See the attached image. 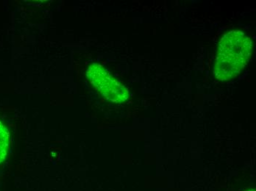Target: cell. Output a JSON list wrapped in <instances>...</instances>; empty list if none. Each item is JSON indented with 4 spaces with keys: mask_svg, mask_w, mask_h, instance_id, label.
Instances as JSON below:
<instances>
[{
    "mask_svg": "<svg viewBox=\"0 0 256 191\" xmlns=\"http://www.w3.org/2000/svg\"><path fill=\"white\" fill-rule=\"evenodd\" d=\"M252 40L242 31L231 30L218 42L215 60V77L228 81L240 75L248 64L252 54Z\"/></svg>",
    "mask_w": 256,
    "mask_h": 191,
    "instance_id": "cell-1",
    "label": "cell"
},
{
    "mask_svg": "<svg viewBox=\"0 0 256 191\" xmlns=\"http://www.w3.org/2000/svg\"><path fill=\"white\" fill-rule=\"evenodd\" d=\"M96 77L100 88L108 98L117 101H124L127 98L128 93L126 89L112 80L103 70L100 69L96 73Z\"/></svg>",
    "mask_w": 256,
    "mask_h": 191,
    "instance_id": "cell-2",
    "label": "cell"
},
{
    "mask_svg": "<svg viewBox=\"0 0 256 191\" xmlns=\"http://www.w3.org/2000/svg\"><path fill=\"white\" fill-rule=\"evenodd\" d=\"M9 136L8 130L0 122V164L6 159L8 151Z\"/></svg>",
    "mask_w": 256,
    "mask_h": 191,
    "instance_id": "cell-3",
    "label": "cell"
},
{
    "mask_svg": "<svg viewBox=\"0 0 256 191\" xmlns=\"http://www.w3.org/2000/svg\"><path fill=\"white\" fill-rule=\"evenodd\" d=\"M256 191L254 190V189H251V190H249V191Z\"/></svg>",
    "mask_w": 256,
    "mask_h": 191,
    "instance_id": "cell-4",
    "label": "cell"
}]
</instances>
